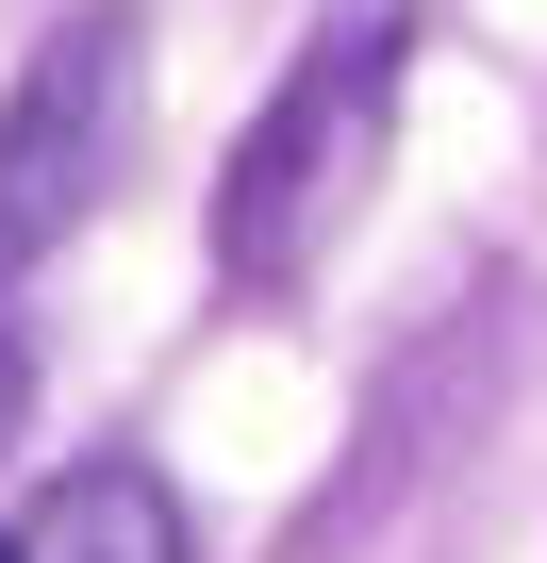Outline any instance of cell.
<instances>
[{"instance_id":"1","label":"cell","mask_w":547,"mask_h":563,"mask_svg":"<svg viewBox=\"0 0 547 563\" xmlns=\"http://www.w3.org/2000/svg\"><path fill=\"white\" fill-rule=\"evenodd\" d=\"M398 67H415V0H332L299 34V67L265 84V117L216 166V282L232 299H299L332 265V232L365 216V183L398 150Z\"/></svg>"},{"instance_id":"2","label":"cell","mask_w":547,"mask_h":563,"mask_svg":"<svg viewBox=\"0 0 547 563\" xmlns=\"http://www.w3.org/2000/svg\"><path fill=\"white\" fill-rule=\"evenodd\" d=\"M133 117H150V18H133V0L51 18V51L18 67V100H0V299L117 199Z\"/></svg>"},{"instance_id":"3","label":"cell","mask_w":547,"mask_h":563,"mask_svg":"<svg viewBox=\"0 0 547 563\" xmlns=\"http://www.w3.org/2000/svg\"><path fill=\"white\" fill-rule=\"evenodd\" d=\"M18 563H183V497L100 448V464H67V481L18 514Z\"/></svg>"},{"instance_id":"4","label":"cell","mask_w":547,"mask_h":563,"mask_svg":"<svg viewBox=\"0 0 547 563\" xmlns=\"http://www.w3.org/2000/svg\"><path fill=\"white\" fill-rule=\"evenodd\" d=\"M18 415H34V365H18V349H0V448H18Z\"/></svg>"},{"instance_id":"5","label":"cell","mask_w":547,"mask_h":563,"mask_svg":"<svg viewBox=\"0 0 547 563\" xmlns=\"http://www.w3.org/2000/svg\"><path fill=\"white\" fill-rule=\"evenodd\" d=\"M0 563H18V530H0Z\"/></svg>"}]
</instances>
